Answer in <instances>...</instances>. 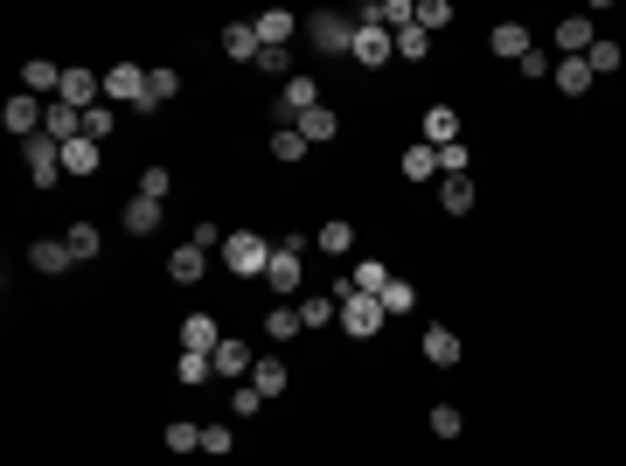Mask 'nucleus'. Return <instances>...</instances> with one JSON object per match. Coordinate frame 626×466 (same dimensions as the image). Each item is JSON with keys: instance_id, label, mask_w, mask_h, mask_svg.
I'll use <instances>...</instances> for the list:
<instances>
[{"instance_id": "473e14b6", "label": "nucleus", "mask_w": 626, "mask_h": 466, "mask_svg": "<svg viewBox=\"0 0 626 466\" xmlns=\"http://www.w3.org/2000/svg\"><path fill=\"white\" fill-rule=\"evenodd\" d=\"M167 453H174V460H188V453H202V425H188V418H174V425H167Z\"/></svg>"}, {"instance_id": "ddd939ff", "label": "nucleus", "mask_w": 626, "mask_h": 466, "mask_svg": "<svg viewBox=\"0 0 626 466\" xmlns=\"http://www.w3.org/2000/svg\"><path fill=\"white\" fill-rule=\"evenodd\" d=\"M550 84H557L564 98H585V91H592L599 77H592V63H585V56H557V70H550Z\"/></svg>"}, {"instance_id": "a19ab883", "label": "nucleus", "mask_w": 626, "mask_h": 466, "mask_svg": "<svg viewBox=\"0 0 626 466\" xmlns=\"http://www.w3.org/2000/svg\"><path fill=\"white\" fill-rule=\"evenodd\" d=\"M265 334H272V341H293V334H307V327H300V307H272V313H265Z\"/></svg>"}, {"instance_id": "dca6fc26", "label": "nucleus", "mask_w": 626, "mask_h": 466, "mask_svg": "<svg viewBox=\"0 0 626 466\" xmlns=\"http://www.w3.org/2000/svg\"><path fill=\"white\" fill-rule=\"evenodd\" d=\"M209 362H216V376H230V383H237V376L251 383V369H258V355H251V348H244L237 334H223V348H216Z\"/></svg>"}, {"instance_id": "0eeeda50", "label": "nucleus", "mask_w": 626, "mask_h": 466, "mask_svg": "<svg viewBox=\"0 0 626 466\" xmlns=\"http://www.w3.org/2000/svg\"><path fill=\"white\" fill-rule=\"evenodd\" d=\"M42 112H49V105H42V98H28V91L14 84V98L0 105V126H7L14 140H35V133H42Z\"/></svg>"}, {"instance_id": "7ed1b4c3", "label": "nucleus", "mask_w": 626, "mask_h": 466, "mask_svg": "<svg viewBox=\"0 0 626 466\" xmlns=\"http://www.w3.org/2000/svg\"><path fill=\"white\" fill-rule=\"evenodd\" d=\"M307 42L320 56H348V49H355V21L334 14V7H320V14H307Z\"/></svg>"}, {"instance_id": "423d86ee", "label": "nucleus", "mask_w": 626, "mask_h": 466, "mask_svg": "<svg viewBox=\"0 0 626 466\" xmlns=\"http://www.w3.org/2000/svg\"><path fill=\"white\" fill-rule=\"evenodd\" d=\"M348 56H355L362 70H383V63L397 56V35H390L383 21H362V28H355V49H348Z\"/></svg>"}, {"instance_id": "20e7f679", "label": "nucleus", "mask_w": 626, "mask_h": 466, "mask_svg": "<svg viewBox=\"0 0 626 466\" xmlns=\"http://www.w3.org/2000/svg\"><path fill=\"white\" fill-rule=\"evenodd\" d=\"M21 160H28V181H35V188H56V181H63V140L35 133V140H21Z\"/></svg>"}, {"instance_id": "a18cd8bd", "label": "nucleus", "mask_w": 626, "mask_h": 466, "mask_svg": "<svg viewBox=\"0 0 626 466\" xmlns=\"http://www.w3.org/2000/svg\"><path fill=\"white\" fill-rule=\"evenodd\" d=\"M140 195H147V202H167V195H174V174H167V167H147V174H140Z\"/></svg>"}, {"instance_id": "49530a36", "label": "nucleus", "mask_w": 626, "mask_h": 466, "mask_svg": "<svg viewBox=\"0 0 626 466\" xmlns=\"http://www.w3.org/2000/svg\"><path fill=\"white\" fill-rule=\"evenodd\" d=\"M230 411H237V418L265 411V390H258V383H237V390H230Z\"/></svg>"}, {"instance_id": "4be33fe9", "label": "nucleus", "mask_w": 626, "mask_h": 466, "mask_svg": "<svg viewBox=\"0 0 626 466\" xmlns=\"http://www.w3.org/2000/svg\"><path fill=\"white\" fill-rule=\"evenodd\" d=\"M425 147H460V112L453 105H432L425 112Z\"/></svg>"}, {"instance_id": "2eb2a0df", "label": "nucleus", "mask_w": 626, "mask_h": 466, "mask_svg": "<svg viewBox=\"0 0 626 466\" xmlns=\"http://www.w3.org/2000/svg\"><path fill=\"white\" fill-rule=\"evenodd\" d=\"M28 265H35L42 279H56V272H70L77 258H70V244H63V237H35V244H28Z\"/></svg>"}, {"instance_id": "bb28decb", "label": "nucleus", "mask_w": 626, "mask_h": 466, "mask_svg": "<svg viewBox=\"0 0 626 466\" xmlns=\"http://www.w3.org/2000/svg\"><path fill=\"white\" fill-rule=\"evenodd\" d=\"M313 244H320L327 258H348V251H355V223H341V216H334V223H320V237H313Z\"/></svg>"}, {"instance_id": "c85d7f7f", "label": "nucleus", "mask_w": 626, "mask_h": 466, "mask_svg": "<svg viewBox=\"0 0 626 466\" xmlns=\"http://www.w3.org/2000/svg\"><path fill=\"white\" fill-rule=\"evenodd\" d=\"M251 383H258V390H265V397H279V390H286V383H293V369H286V362H279V355H258V369H251Z\"/></svg>"}, {"instance_id": "ea45409f", "label": "nucleus", "mask_w": 626, "mask_h": 466, "mask_svg": "<svg viewBox=\"0 0 626 466\" xmlns=\"http://www.w3.org/2000/svg\"><path fill=\"white\" fill-rule=\"evenodd\" d=\"M439 209H446V216H467L473 209V181H439Z\"/></svg>"}, {"instance_id": "09e8293b", "label": "nucleus", "mask_w": 626, "mask_h": 466, "mask_svg": "<svg viewBox=\"0 0 626 466\" xmlns=\"http://www.w3.org/2000/svg\"><path fill=\"white\" fill-rule=\"evenodd\" d=\"M515 70H522V77H550V70H557V63H550V56H543V49H529V56H522V63H515Z\"/></svg>"}, {"instance_id": "cd10ccee", "label": "nucleus", "mask_w": 626, "mask_h": 466, "mask_svg": "<svg viewBox=\"0 0 626 466\" xmlns=\"http://www.w3.org/2000/svg\"><path fill=\"white\" fill-rule=\"evenodd\" d=\"M174 376H181V390H195V383H209V376H216V362H209V355H195V348H181V355H174Z\"/></svg>"}, {"instance_id": "b1692460", "label": "nucleus", "mask_w": 626, "mask_h": 466, "mask_svg": "<svg viewBox=\"0 0 626 466\" xmlns=\"http://www.w3.org/2000/svg\"><path fill=\"white\" fill-rule=\"evenodd\" d=\"M63 244H70V258H77V265H91V258L105 251V237H98V223H70V230H63Z\"/></svg>"}, {"instance_id": "4c0bfd02", "label": "nucleus", "mask_w": 626, "mask_h": 466, "mask_svg": "<svg viewBox=\"0 0 626 466\" xmlns=\"http://www.w3.org/2000/svg\"><path fill=\"white\" fill-rule=\"evenodd\" d=\"M397 56H404V63H425V56H432V35H425L418 21H411V28H397Z\"/></svg>"}, {"instance_id": "4468645a", "label": "nucleus", "mask_w": 626, "mask_h": 466, "mask_svg": "<svg viewBox=\"0 0 626 466\" xmlns=\"http://www.w3.org/2000/svg\"><path fill=\"white\" fill-rule=\"evenodd\" d=\"M42 133L70 147V140H84V112H77V105H63V98H49V112H42Z\"/></svg>"}, {"instance_id": "f3484780", "label": "nucleus", "mask_w": 626, "mask_h": 466, "mask_svg": "<svg viewBox=\"0 0 626 466\" xmlns=\"http://www.w3.org/2000/svg\"><path fill=\"white\" fill-rule=\"evenodd\" d=\"M258 49H265V42H258V21H230V28H223V56H230V63H258Z\"/></svg>"}, {"instance_id": "c03bdc74", "label": "nucleus", "mask_w": 626, "mask_h": 466, "mask_svg": "<svg viewBox=\"0 0 626 466\" xmlns=\"http://www.w3.org/2000/svg\"><path fill=\"white\" fill-rule=\"evenodd\" d=\"M585 63H592V77H613V70L626 63V49H620V42H592V56H585Z\"/></svg>"}, {"instance_id": "37998d69", "label": "nucleus", "mask_w": 626, "mask_h": 466, "mask_svg": "<svg viewBox=\"0 0 626 466\" xmlns=\"http://www.w3.org/2000/svg\"><path fill=\"white\" fill-rule=\"evenodd\" d=\"M460 432H467L460 404H432V439H460Z\"/></svg>"}, {"instance_id": "5701e85b", "label": "nucleus", "mask_w": 626, "mask_h": 466, "mask_svg": "<svg viewBox=\"0 0 626 466\" xmlns=\"http://www.w3.org/2000/svg\"><path fill=\"white\" fill-rule=\"evenodd\" d=\"M425 362H432V369H453V362H460V334H453V327H425Z\"/></svg>"}, {"instance_id": "1a4fd4ad", "label": "nucleus", "mask_w": 626, "mask_h": 466, "mask_svg": "<svg viewBox=\"0 0 626 466\" xmlns=\"http://www.w3.org/2000/svg\"><path fill=\"white\" fill-rule=\"evenodd\" d=\"M56 98H63V105H77V112H91V105H105V77H98V70H77V63H70V70H63V91H56Z\"/></svg>"}, {"instance_id": "58836bf2", "label": "nucleus", "mask_w": 626, "mask_h": 466, "mask_svg": "<svg viewBox=\"0 0 626 466\" xmlns=\"http://www.w3.org/2000/svg\"><path fill=\"white\" fill-rule=\"evenodd\" d=\"M112 126H119V105H91V112H84V140H98V147H105V140H112Z\"/></svg>"}, {"instance_id": "7c9ffc66", "label": "nucleus", "mask_w": 626, "mask_h": 466, "mask_svg": "<svg viewBox=\"0 0 626 466\" xmlns=\"http://www.w3.org/2000/svg\"><path fill=\"white\" fill-rule=\"evenodd\" d=\"M404 174H411V181H439V147H425V140L404 147Z\"/></svg>"}, {"instance_id": "f03ea898", "label": "nucleus", "mask_w": 626, "mask_h": 466, "mask_svg": "<svg viewBox=\"0 0 626 466\" xmlns=\"http://www.w3.org/2000/svg\"><path fill=\"white\" fill-rule=\"evenodd\" d=\"M223 265H230L237 279H265V265H272V244H265L258 230H230V237H223Z\"/></svg>"}, {"instance_id": "a211bd4d", "label": "nucleus", "mask_w": 626, "mask_h": 466, "mask_svg": "<svg viewBox=\"0 0 626 466\" xmlns=\"http://www.w3.org/2000/svg\"><path fill=\"white\" fill-rule=\"evenodd\" d=\"M21 91H28V98H42V105H49V98H56V91H63V70H56V63H42V56H35V63H21Z\"/></svg>"}, {"instance_id": "e433bc0d", "label": "nucleus", "mask_w": 626, "mask_h": 466, "mask_svg": "<svg viewBox=\"0 0 626 466\" xmlns=\"http://www.w3.org/2000/svg\"><path fill=\"white\" fill-rule=\"evenodd\" d=\"M174 91H181V77H174V70H147V105H140V112H160Z\"/></svg>"}, {"instance_id": "72a5a7b5", "label": "nucleus", "mask_w": 626, "mask_h": 466, "mask_svg": "<svg viewBox=\"0 0 626 466\" xmlns=\"http://www.w3.org/2000/svg\"><path fill=\"white\" fill-rule=\"evenodd\" d=\"M376 300H383V313H411V307H418V286H411V279L397 272V279H390V286H383Z\"/></svg>"}, {"instance_id": "c756f323", "label": "nucleus", "mask_w": 626, "mask_h": 466, "mask_svg": "<svg viewBox=\"0 0 626 466\" xmlns=\"http://www.w3.org/2000/svg\"><path fill=\"white\" fill-rule=\"evenodd\" d=\"M341 320V300L334 293H313V300H300V327H334Z\"/></svg>"}, {"instance_id": "f257e3e1", "label": "nucleus", "mask_w": 626, "mask_h": 466, "mask_svg": "<svg viewBox=\"0 0 626 466\" xmlns=\"http://www.w3.org/2000/svg\"><path fill=\"white\" fill-rule=\"evenodd\" d=\"M334 300H341V327H348V341H369V334H376V327L390 320V313H383V300H376V293H355L348 279L334 286Z\"/></svg>"}, {"instance_id": "f704fd0d", "label": "nucleus", "mask_w": 626, "mask_h": 466, "mask_svg": "<svg viewBox=\"0 0 626 466\" xmlns=\"http://www.w3.org/2000/svg\"><path fill=\"white\" fill-rule=\"evenodd\" d=\"M300 133H307V147H320V140H334V133H341V119H334L327 105H313L307 119H300Z\"/></svg>"}, {"instance_id": "c9c22d12", "label": "nucleus", "mask_w": 626, "mask_h": 466, "mask_svg": "<svg viewBox=\"0 0 626 466\" xmlns=\"http://www.w3.org/2000/svg\"><path fill=\"white\" fill-rule=\"evenodd\" d=\"M272 160H286V167H300V160H307V133H300V126H286V133H272Z\"/></svg>"}, {"instance_id": "aec40b11", "label": "nucleus", "mask_w": 626, "mask_h": 466, "mask_svg": "<svg viewBox=\"0 0 626 466\" xmlns=\"http://www.w3.org/2000/svg\"><path fill=\"white\" fill-rule=\"evenodd\" d=\"M181 348H195V355H216V348H223V327H216L209 313H188V320H181Z\"/></svg>"}, {"instance_id": "79ce46f5", "label": "nucleus", "mask_w": 626, "mask_h": 466, "mask_svg": "<svg viewBox=\"0 0 626 466\" xmlns=\"http://www.w3.org/2000/svg\"><path fill=\"white\" fill-rule=\"evenodd\" d=\"M418 28H425V35L453 28V0H418Z\"/></svg>"}, {"instance_id": "6ab92c4d", "label": "nucleus", "mask_w": 626, "mask_h": 466, "mask_svg": "<svg viewBox=\"0 0 626 466\" xmlns=\"http://www.w3.org/2000/svg\"><path fill=\"white\" fill-rule=\"evenodd\" d=\"M202 272H209V251H202V244H181V251H167V279H174V286H195Z\"/></svg>"}, {"instance_id": "39448f33", "label": "nucleus", "mask_w": 626, "mask_h": 466, "mask_svg": "<svg viewBox=\"0 0 626 466\" xmlns=\"http://www.w3.org/2000/svg\"><path fill=\"white\" fill-rule=\"evenodd\" d=\"M293 244H300V237H293ZM293 244H272V265H265V286H272L279 300H293V293L307 286V258H300Z\"/></svg>"}, {"instance_id": "6e6552de", "label": "nucleus", "mask_w": 626, "mask_h": 466, "mask_svg": "<svg viewBox=\"0 0 626 466\" xmlns=\"http://www.w3.org/2000/svg\"><path fill=\"white\" fill-rule=\"evenodd\" d=\"M105 105H147V70L140 63H112L105 70Z\"/></svg>"}, {"instance_id": "de8ad7c7", "label": "nucleus", "mask_w": 626, "mask_h": 466, "mask_svg": "<svg viewBox=\"0 0 626 466\" xmlns=\"http://www.w3.org/2000/svg\"><path fill=\"white\" fill-rule=\"evenodd\" d=\"M202 453L223 460V453H230V425H202Z\"/></svg>"}, {"instance_id": "2f4dec72", "label": "nucleus", "mask_w": 626, "mask_h": 466, "mask_svg": "<svg viewBox=\"0 0 626 466\" xmlns=\"http://www.w3.org/2000/svg\"><path fill=\"white\" fill-rule=\"evenodd\" d=\"M390 279H397V272H390V265H383V258H362V265H355V279H348V286H355V293H383V286H390Z\"/></svg>"}, {"instance_id": "9d476101", "label": "nucleus", "mask_w": 626, "mask_h": 466, "mask_svg": "<svg viewBox=\"0 0 626 466\" xmlns=\"http://www.w3.org/2000/svg\"><path fill=\"white\" fill-rule=\"evenodd\" d=\"M592 42H599V35H592L585 14H564V21L550 28V49H557V56H592Z\"/></svg>"}, {"instance_id": "9b49d317", "label": "nucleus", "mask_w": 626, "mask_h": 466, "mask_svg": "<svg viewBox=\"0 0 626 466\" xmlns=\"http://www.w3.org/2000/svg\"><path fill=\"white\" fill-rule=\"evenodd\" d=\"M487 49H494L501 63H522L536 42H529V28H522V21H494V28H487Z\"/></svg>"}, {"instance_id": "f8f14e48", "label": "nucleus", "mask_w": 626, "mask_h": 466, "mask_svg": "<svg viewBox=\"0 0 626 466\" xmlns=\"http://www.w3.org/2000/svg\"><path fill=\"white\" fill-rule=\"evenodd\" d=\"M313 105H320V84H313V77H286V91H279V112H286V126H300Z\"/></svg>"}, {"instance_id": "a878e982", "label": "nucleus", "mask_w": 626, "mask_h": 466, "mask_svg": "<svg viewBox=\"0 0 626 466\" xmlns=\"http://www.w3.org/2000/svg\"><path fill=\"white\" fill-rule=\"evenodd\" d=\"M286 35H293V14H286V7H265V14H258V42H265V49H286Z\"/></svg>"}, {"instance_id": "393cba45", "label": "nucleus", "mask_w": 626, "mask_h": 466, "mask_svg": "<svg viewBox=\"0 0 626 466\" xmlns=\"http://www.w3.org/2000/svg\"><path fill=\"white\" fill-rule=\"evenodd\" d=\"M98 160H105L98 140H70V147H63V174H98Z\"/></svg>"}, {"instance_id": "412c9836", "label": "nucleus", "mask_w": 626, "mask_h": 466, "mask_svg": "<svg viewBox=\"0 0 626 466\" xmlns=\"http://www.w3.org/2000/svg\"><path fill=\"white\" fill-rule=\"evenodd\" d=\"M119 223H126V237H154L160 230V202H147V195L119 202Z\"/></svg>"}]
</instances>
